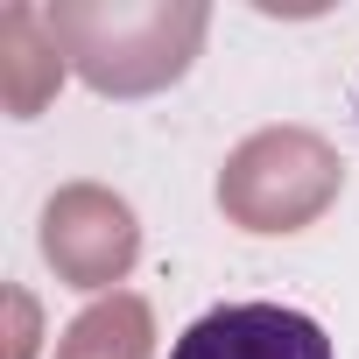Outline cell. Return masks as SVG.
Here are the masks:
<instances>
[{"label": "cell", "instance_id": "obj_1", "mask_svg": "<svg viewBox=\"0 0 359 359\" xmlns=\"http://www.w3.org/2000/svg\"><path fill=\"white\" fill-rule=\"evenodd\" d=\"M169 359H338V345L317 317L289 303H219L198 324H184Z\"/></svg>", "mask_w": 359, "mask_h": 359}]
</instances>
